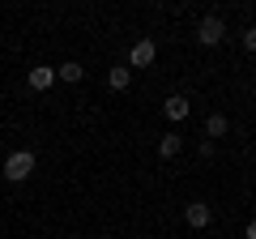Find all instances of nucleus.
Instances as JSON below:
<instances>
[{"mask_svg":"<svg viewBox=\"0 0 256 239\" xmlns=\"http://www.w3.org/2000/svg\"><path fill=\"white\" fill-rule=\"evenodd\" d=\"M111 239H116V235H111Z\"/></svg>","mask_w":256,"mask_h":239,"instance_id":"nucleus-14","label":"nucleus"},{"mask_svg":"<svg viewBox=\"0 0 256 239\" xmlns=\"http://www.w3.org/2000/svg\"><path fill=\"white\" fill-rule=\"evenodd\" d=\"M222 38H226V26H222V18H201V26H196V43L201 47H218Z\"/></svg>","mask_w":256,"mask_h":239,"instance_id":"nucleus-2","label":"nucleus"},{"mask_svg":"<svg viewBox=\"0 0 256 239\" xmlns=\"http://www.w3.org/2000/svg\"><path fill=\"white\" fill-rule=\"evenodd\" d=\"M180 150H184V137H180V132H166V137L158 141V154H162V158H175Z\"/></svg>","mask_w":256,"mask_h":239,"instance_id":"nucleus-10","label":"nucleus"},{"mask_svg":"<svg viewBox=\"0 0 256 239\" xmlns=\"http://www.w3.org/2000/svg\"><path fill=\"white\" fill-rule=\"evenodd\" d=\"M68 239H82V235H68Z\"/></svg>","mask_w":256,"mask_h":239,"instance_id":"nucleus-13","label":"nucleus"},{"mask_svg":"<svg viewBox=\"0 0 256 239\" xmlns=\"http://www.w3.org/2000/svg\"><path fill=\"white\" fill-rule=\"evenodd\" d=\"M34 150H13L9 158H4V180L9 184H22V180H30V171H34Z\"/></svg>","mask_w":256,"mask_h":239,"instance_id":"nucleus-1","label":"nucleus"},{"mask_svg":"<svg viewBox=\"0 0 256 239\" xmlns=\"http://www.w3.org/2000/svg\"><path fill=\"white\" fill-rule=\"evenodd\" d=\"M226 132H230V120L222 116V111H214V116L205 120V137H210V141H218V137H226Z\"/></svg>","mask_w":256,"mask_h":239,"instance_id":"nucleus-7","label":"nucleus"},{"mask_svg":"<svg viewBox=\"0 0 256 239\" xmlns=\"http://www.w3.org/2000/svg\"><path fill=\"white\" fill-rule=\"evenodd\" d=\"M162 111H166V120H175V124H180V120H188V111H192V102L184 98V94H171V98L162 102Z\"/></svg>","mask_w":256,"mask_h":239,"instance_id":"nucleus-6","label":"nucleus"},{"mask_svg":"<svg viewBox=\"0 0 256 239\" xmlns=\"http://www.w3.org/2000/svg\"><path fill=\"white\" fill-rule=\"evenodd\" d=\"M244 239H256V218L248 222V230H244Z\"/></svg>","mask_w":256,"mask_h":239,"instance_id":"nucleus-12","label":"nucleus"},{"mask_svg":"<svg viewBox=\"0 0 256 239\" xmlns=\"http://www.w3.org/2000/svg\"><path fill=\"white\" fill-rule=\"evenodd\" d=\"M184 222L196 226V230H205V226L214 222V210H210L205 201H188V205H184Z\"/></svg>","mask_w":256,"mask_h":239,"instance_id":"nucleus-4","label":"nucleus"},{"mask_svg":"<svg viewBox=\"0 0 256 239\" xmlns=\"http://www.w3.org/2000/svg\"><path fill=\"white\" fill-rule=\"evenodd\" d=\"M154 60H158L154 38H141V43H132V47H128V68H150Z\"/></svg>","mask_w":256,"mask_h":239,"instance_id":"nucleus-3","label":"nucleus"},{"mask_svg":"<svg viewBox=\"0 0 256 239\" xmlns=\"http://www.w3.org/2000/svg\"><path fill=\"white\" fill-rule=\"evenodd\" d=\"M26 86H30V90H52V86H56V68H47V64L30 68V73H26Z\"/></svg>","mask_w":256,"mask_h":239,"instance_id":"nucleus-5","label":"nucleus"},{"mask_svg":"<svg viewBox=\"0 0 256 239\" xmlns=\"http://www.w3.org/2000/svg\"><path fill=\"white\" fill-rule=\"evenodd\" d=\"M82 77H86V68L77 64V60H64V64L56 68V82H68V86H77Z\"/></svg>","mask_w":256,"mask_h":239,"instance_id":"nucleus-8","label":"nucleus"},{"mask_svg":"<svg viewBox=\"0 0 256 239\" xmlns=\"http://www.w3.org/2000/svg\"><path fill=\"white\" fill-rule=\"evenodd\" d=\"M244 52H256V26L244 30Z\"/></svg>","mask_w":256,"mask_h":239,"instance_id":"nucleus-11","label":"nucleus"},{"mask_svg":"<svg viewBox=\"0 0 256 239\" xmlns=\"http://www.w3.org/2000/svg\"><path fill=\"white\" fill-rule=\"evenodd\" d=\"M107 86H111V90H128V86H132V68H111V73H107Z\"/></svg>","mask_w":256,"mask_h":239,"instance_id":"nucleus-9","label":"nucleus"}]
</instances>
